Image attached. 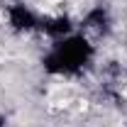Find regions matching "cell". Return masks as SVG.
Masks as SVG:
<instances>
[{"label": "cell", "mask_w": 127, "mask_h": 127, "mask_svg": "<svg viewBox=\"0 0 127 127\" xmlns=\"http://www.w3.org/2000/svg\"><path fill=\"white\" fill-rule=\"evenodd\" d=\"M122 98H127V86H125V88H122Z\"/></svg>", "instance_id": "obj_1"}]
</instances>
